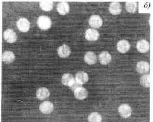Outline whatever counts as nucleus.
<instances>
[{
	"label": "nucleus",
	"mask_w": 153,
	"mask_h": 122,
	"mask_svg": "<svg viewBox=\"0 0 153 122\" xmlns=\"http://www.w3.org/2000/svg\"><path fill=\"white\" fill-rule=\"evenodd\" d=\"M37 26L42 30H47L51 28L52 22L51 18L46 16L39 17L37 20Z\"/></svg>",
	"instance_id": "f257e3e1"
},
{
	"label": "nucleus",
	"mask_w": 153,
	"mask_h": 122,
	"mask_svg": "<svg viewBox=\"0 0 153 122\" xmlns=\"http://www.w3.org/2000/svg\"><path fill=\"white\" fill-rule=\"evenodd\" d=\"M3 38L7 43H14L17 41L18 36L14 30L11 29H7L3 33Z\"/></svg>",
	"instance_id": "f03ea898"
},
{
	"label": "nucleus",
	"mask_w": 153,
	"mask_h": 122,
	"mask_svg": "<svg viewBox=\"0 0 153 122\" xmlns=\"http://www.w3.org/2000/svg\"><path fill=\"white\" fill-rule=\"evenodd\" d=\"M16 26L18 30L22 33L27 32L30 29V23L27 18H20L17 22Z\"/></svg>",
	"instance_id": "7ed1b4c3"
},
{
	"label": "nucleus",
	"mask_w": 153,
	"mask_h": 122,
	"mask_svg": "<svg viewBox=\"0 0 153 122\" xmlns=\"http://www.w3.org/2000/svg\"><path fill=\"white\" fill-rule=\"evenodd\" d=\"M39 110L44 114H48L53 112L54 109L53 104L49 101H45L39 105Z\"/></svg>",
	"instance_id": "20e7f679"
},
{
	"label": "nucleus",
	"mask_w": 153,
	"mask_h": 122,
	"mask_svg": "<svg viewBox=\"0 0 153 122\" xmlns=\"http://www.w3.org/2000/svg\"><path fill=\"white\" fill-rule=\"evenodd\" d=\"M118 110L120 115L124 118H128L131 115L132 109L128 104H123L120 105Z\"/></svg>",
	"instance_id": "39448f33"
},
{
	"label": "nucleus",
	"mask_w": 153,
	"mask_h": 122,
	"mask_svg": "<svg viewBox=\"0 0 153 122\" xmlns=\"http://www.w3.org/2000/svg\"><path fill=\"white\" fill-rule=\"evenodd\" d=\"M99 33L98 31L94 29H89L85 33V38L89 41H96L99 37Z\"/></svg>",
	"instance_id": "423d86ee"
},
{
	"label": "nucleus",
	"mask_w": 153,
	"mask_h": 122,
	"mask_svg": "<svg viewBox=\"0 0 153 122\" xmlns=\"http://www.w3.org/2000/svg\"><path fill=\"white\" fill-rule=\"evenodd\" d=\"M150 69L149 63L146 61H141L137 63L136 66V71L140 74L147 73Z\"/></svg>",
	"instance_id": "0eeeda50"
},
{
	"label": "nucleus",
	"mask_w": 153,
	"mask_h": 122,
	"mask_svg": "<svg viewBox=\"0 0 153 122\" xmlns=\"http://www.w3.org/2000/svg\"><path fill=\"white\" fill-rule=\"evenodd\" d=\"M89 24L92 28H99L102 26L103 20L100 16L93 15L89 19Z\"/></svg>",
	"instance_id": "6e6552de"
},
{
	"label": "nucleus",
	"mask_w": 153,
	"mask_h": 122,
	"mask_svg": "<svg viewBox=\"0 0 153 122\" xmlns=\"http://www.w3.org/2000/svg\"><path fill=\"white\" fill-rule=\"evenodd\" d=\"M130 48V45L129 41L126 40H123L118 42L117 49L118 51L122 53H126Z\"/></svg>",
	"instance_id": "1a4fd4ad"
},
{
	"label": "nucleus",
	"mask_w": 153,
	"mask_h": 122,
	"mask_svg": "<svg viewBox=\"0 0 153 122\" xmlns=\"http://www.w3.org/2000/svg\"><path fill=\"white\" fill-rule=\"evenodd\" d=\"M136 47L140 52L146 53L149 49V43L146 40H142L137 42Z\"/></svg>",
	"instance_id": "9d476101"
},
{
	"label": "nucleus",
	"mask_w": 153,
	"mask_h": 122,
	"mask_svg": "<svg viewBox=\"0 0 153 122\" xmlns=\"http://www.w3.org/2000/svg\"><path fill=\"white\" fill-rule=\"evenodd\" d=\"M49 96L50 92L48 89L45 87H40L37 90L36 92V98L39 100H45L46 99L48 98Z\"/></svg>",
	"instance_id": "9b49d317"
},
{
	"label": "nucleus",
	"mask_w": 153,
	"mask_h": 122,
	"mask_svg": "<svg viewBox=\"0 0 153 122\" xmlns=\"http://www.w3.org/2000/svg\"><path fill=\"white\" fill-rule=\"evenodd\" d=\"M74 92L75 97L79 100H84L86 98L88 95L87 90L83 87L77 88Z\"/></svg>",
	"instance_id": "f8f14e48"
},
{
	"label": "nucleus",
	"mask_w": 153,
	"mask_h": 122,
	"mask_svg": "<svg viewBox=\"0 0 153 122\" xmlns=\"http://www.w3.org/2000/svg\"><path fill=\"white\" fill-rule=\"evenodd\" d=\"M57 53L59 57L61 58H67L70 54L71 50L69 46L64 44L58 48Z\"/></svg>",
	"instance_id": "ddd939ff"
},
{
	"label": "nucleus",
	"mask_w": 153,
	"mask_h": 122,
	"mask_svg": "<svg viewBox=\"0 0 153 122\" xmlns=\"http://www.w3.org/2000/svg\"><path fill=\"white\" fill-rule=\"evenodd\" d=\"M15 59V55L13 52L7 50L4 51L2 54V61L6 64H11Z\"/></svg>",
	"instance_id": "4468645a"
},
{
	"label": "nucleus",
	"mask_w": 153,
	"mask_h": 122,
	"mask_svg": "<svg viewBox=\"0 0 153 122\" xmlns=\"http://www.w3.org/2000/svg\"><path fill=\"white\" fill-rule=\"evenodd\" d=\"M58 12L62 16L68 14L70 11V6L67 2H60L57 5Z\"/></svg>",
	"instance_id": "2eb2a0df"
},
{
	"label": "nucleus",
	"mask_w": 153,
	"mask_h": 122,
	"mask_svg": "<svg viewBox=\"0 0 153 122\" xmlns=\"http://www.w3.org/2000/svg\"><path fill=\"white\" fill-rule=\"evenodd\" d=\"M99 60L100 63L102 65H108L111 62L112 60V57L108 52L104 51L99 54Z\"/></svg>",
	"instance_id": "dca6fc26"
},
{
	"label": "nucleus",
	"mask_w": 153,
	"mask_h": 122,
	"mask_svg": "<svg viewBox=\"0 0 153 122\" xmlns=\"http://www.w3.org/2000/svg\"><path fill=\"white\" fill-rule=\"evenodd\" d=\"M85 62L89 65H94L97 63V57L93 52H88L84 55Z\"/></svg>",
	"instance_id": "f3484780"
},
{
	"label": "nucleus",
	"mask_w": 153,
	"mask_h": 122,
	"mask_svg": "<svg viewBox=\"0 0 153 122\" xmlns=\"http://www.w3.org/2000/svg\"><path fill=\"white\" fill-rule=\"evenodd\" d=\"M75 80L81 85L84 84L88 81L89 76L88 74L84 71H79L75 76Z\"/></svg>",
	"instance_id": "a211bd4d"
},
{
	"label": "nucleus",
	"mask_w": 153,
	"mask_h": 122,
	"mask_svg": "<svg viewBox=\"0 0 153 122\" xmlns=\"http://www.w3.org/2000/svg\"><path fill=\"white\" fill-rule=\"evenodd\" d=\"M109 11L111 14L115 15L120 14L122 11L121 4L117 2L111 3L109 6Z\"/></svg>",
	"instance_id": "6ab92c4d"
},
{
	"label": "nucleus",
	"mask_w": 153,
	"mask_h": 122,
	"mask_svg": "<svg viewBox=\"0 0 153 122\" xmlns=\"http://www.w3.org/2000/svg\"><path fill=\"white\" fill-rule=\"evenodd\" d=\"M74 79V78L72 74L69 73H67L62 76V78H61V82L65 86L69 87V85Z\"/></svg>",
	"instance_id": "aec40b11"
},
{
	"label": "nucleus",
	"mask_w": 153,
	"mask_h": 122,
	"mask_svg": "<svg viewBox=\"0 0 153 122\" xmlns=\"http://www.w3.org/2000/svg\"><path fill=\"white\" fill-rule=\"evenodd\" d=\"M102 120L101 114L97 112H92L88 117L89 122H101Z\"/></svg>",
	"instance_id": "412c9836"
},
{
	"label": "nucleus",
	"mask_w": 153,
	"mask_h": 122,
	"mask_svg": "<svg viewBox=\"0 0 153 122\" xmlns=\"http://www.w3.org/2000/svg\"><path fill=\"white\" fill-rule=\"evenodd\" d=\"M40 8L45 12H49L53 10V4L51 2H42L39 3Z\"/></svg>",
	"instance_id": "4be33fe9"
},
{
	"label": "nucleus",
	"mask_w": 153,
	"mask_h": 122,
	"mask_svg": "<svg viewBox=\"0 0 153 122\" xmlns=\"http://www.w3.org/2000/svg\"><path fill=\"white\" fill-rule=\"evenodd\" d=\"M140 83L143 87H150V75L149 74L142 76L140 78Z\"/></svg>",
	"instance_id": "5701e85b"
},
{
	"label": "nucleus",
	"mask_w": 153,
	"mask_h": 122,
	"mask_svg": "<svg viewBox=\"0 0 153 122\" xmlns=\"http://www.w3.org/2000/svg\"><path fill=\"white\" fill-rule=\"evenodd\" d=\"M126 9L130 13H134L137 10V4L133 2H128L126 3Z\"/></svg>",
	"instance_id": "b1692460"
},
{
	"label": "nucleus",
	"mask_w": 153,
	"mask_h": 122,
	"mask_svg": "<svg viewBox=\"0 0 153 122\" xmlns=\"http://www.w3.org/2000/svg\"><path fill=\"white\" fill-rule=\"evenodd\" d=\"M82 85H81L80 83H79L75 79H74L69 85V87L71 91H74L76 89L79 88V87H82Z\"/></svg>",
	"instance_id": "393cba45"
}]
</instances>
